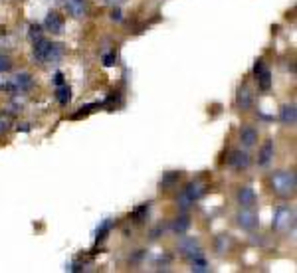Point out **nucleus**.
<instances>
[{
	"mask_svg": "<svg viewBox=\"0 0 297 273\" xmlns=\"http://www.w3.org/2000/svg\"><path fill=\"white\" fill-rule=\"evenodd\" d=\"M269 188L275 196L289 200L297 192V176L293 171H277L269 176Z\"/></svg>",
	"mask_w": 297,
	"mask_h": 273,
	"instance_id": "f257e3e1",
	"label": "nucleus"
},
{
	"mask_svg": "<svg viewBox=\"0 0 297 273\" xmlns=\"http://www.w3.org/2000/svg\"><path fill=\"white\" fill-rule=\"evenodd\" d=\"M32 58L38 64H58L64 58V46L40 38L32 42Z\"/></svg>",
	"mask_w": 297,
	"mask_h": 273,
	"instance_id": "f03ea898",
	"label": "nucleus"
},
{
	"mask_svg": "<svg viewBox=\"0 0 297 273\" xmlns=\"http://www.w3.org/2000/svg\"><path fill=\"white\" fill-rule=\"evenodd\" d=\"M271 228H273L277 234H287L289 230H293V228H295V210L287 204L277 206L275 212H273Z\"/></svg>",
	"mask_w": 297,
	"mask_h": 273,
	"instance_id": "7ed1b4c3",
	"label": "nucleus"
},
{
	"mask_svg": "<svg viewBox=\"0 0 297 273\" xmlns=\"http://www.w3.org/2000/svg\"><path fill=\"white\" fill-rule=\"evenodd\" d=\"M206 190H208V186H206L204 182H200V180L188 182V184L184 186V190L180 192V196H178V204H180V208L186 210L188 206L196 204L198 200L206 194Z\"/></svg>",
	"mask_w": 297,
	"mask_h": 273,
	"instance_id": "20e7f679",
	"label": "nucleus"
},
{
	"mask_svg": "<svg viewBox=\"0 0 297 273\" xmlns=\"http://www.w3.org/2000/svg\"><path fill=\"white\" fill-rule=\"evenodd\" d=\"M236 224L246 230V232H254L258 226H260V220H258V214L252 210V208H242L238 214H236Z\"/></svg>",
	"mask_w": 297,
	"mask_h": 273,
	"instance_id": "39448f33",
	"label": "nucleus"
},
{
	"mask_svg": "<svg viewBox=\"0 0 297 273\" xmlns=\"http://www.w3.org/2000/svg\"><path fill=\"white\" fill-rule=\"evenodd\" d=\"M236 105H238L240 111L252 109V105H254V91H252V87H250L248 83L240 85V89H238V93H236Z\"/></svg>",
	"mask_w": 297,
	"mask_h": 273,
	"instance_id": "423d86ee",
	"label": "nucleus"
},
{
	"mask_svg": "<svg viewBox=\"0 0 297 273\" xmlns=\"http://www.w3.org/2000/svg\"><path fill=\"white\" fill-rule=\"evenodd\" d=\"M228 165L234 171H246V169H250L252 159L246 151H232L230 157H228Z\"/></svg>",
	"mask_w": 297,
	"mask_h": 273,
	"instance_id": "0eeeda50",
	"label": "nucleus"
},
{
	"mask_svg": "<svg viewBox=\"0 0 297 273\" xmlns=\"http://www.w3.org/2000/svg\"><path fill=\"white\" fill-rule=\"evenodd\" d=\"M12 83L16 87V95L18 93H28V91H32L34 87V77L28 71H20V73H16L12 77Z\"/></svg>",
	"mask_w": 297,
	"mask_h": 273,
	"instance_id": "6e6552de",
	"label": "nucleus"
},
{
	"mask_svg": "<svg viewBox=\"0 0 297 273\" xmlns=\"http://www.w3.org/2000/svg\"><path fill=\"white\" fill-rule=\"evenodd\" d=\"M178 249H180V253H182L184 257H188V259H192V257H196V255H202V247H200L198 239H194V238L180 239Z\"/></svg>",
	"mask_w": 297,
	"mask_h": 273,
	"instance_id": "1a4fd4ad",
	"label": "nucleus"
},
{
	"mask_svg": "<svg viewBox=\"0 0 297 273\" xmlns=\"http://www.w3.org/2000/svg\"><path fill=\"white\" fill-rule=\"evenodd\" d=\"M64 26H66V22H64V18H62V14H58V12H48V16H46V20H44V28H46L48 32H52V34H62V32H64Z\"/></svg>",
	"mask_w": 297,
	"mask_h": 273,
	"instance_id": "9d476101",
	"label": "nucleus"
},
{
	"mask_svg": "<svg viewBox=\"0 0 297 273\" xmlns=\"http://www.w3.org/2000/svg\"><path fill=\"white\" fill-rule=\"evenodd\" d=\"M67 14L75 20H81L87 16V0H66Z\"/></svg>",
	"mask_w": 297,
	"mask_h": 273,
	"instance_id": "9b49d317",
	"label": "nucleus"
},
{
	"mask_svg": "<svg viewBox=\"0 0 297 273\" xmlns=\"http://www.w3.org/2000/svg\"><path fill=\"white\" fill-rule=\"evenodd\" d=\"M279 121H281L285 127H295L297 109L293 103H285V105H281V109H279Z\"/></svg>",
	"mask_w": 297,
	"mask_h": 273,
	"instance_id": "f8f14e48",
	"label": "nucleus"
},
{
	"mask_svg": "<svg viewBox=\"0 0 297 273\" xmlns=\"http://www.w3.org/2000/svg\"><path fill=\"white\" fill-rule=\"evenodd\" d=\"M273 155H275V147H273V141L267 139L262 149H260V155H258V165L260 167H269V163L273 161Z\"/></svg>",
	"mask_w": 297,
	"mask_h": 273,
	"instance_id": "ddd939ff",
	"label": "nucleus"
},
{
	"mask_svg": "<svg viewBox=\"0 0 297 273\" xmlns=\"http://www.w3.org/2000/svg\"><path fill=\"white\" fill-rule=\"evenodd\" d=\"M238 204L242 208H254L256 206V192L252 186H242L238 190Z\"/></svg>",
	"mask_w": 297,
	"mask_h": 273,
	"instance_id": "4468645a",
	"label": "nucleus"
},
{
	"mask_svg": "<svg viewBox=\"0 0 297 273\" xmlns=\"http://www.w3.org/2000/svg\"><path fill=\"white\" fill-rule=\"evenodd\" d=\"M240 141L244 147H254L258 143V131L254 127H242L240 131Z\"/></svg>",
	"mask_w": 297,
	"mask_h": 273,
	"instance_id": "2eb2a0df",
	"label": "nucleus"
},
{
	"mask_svg": "<svg viewBox=\"0 0 297 273\" xmlns=\"http://www.w3.org/2000/svg\"><path fill=\"white\" fill-rule=\"evenodd\" d=\"M188 228H190V218H188V216H178V218H174V222H172V232H174V234L184 236V234L188 232Z\"/></svg>",
	"mask_w": 297,
	"mask_h": 273,
	"instance_id": "dca6fc26",
	"label": "nucleus"
},
{
	"mask_svg": "<svg viewBox=\"0 0 297 273\" xmlns=\"http://www.w3.org/2000/svg\"><path fill=\"white\" fill-rule=\"evenodd\" d=\"M56 97H58L60 105H67V103L71 101V87H69L67 83L58 85V87H56Z\"/></svg>",
	"mask_w": 297,
	"mask_h": 273,
	"instance_id": "f3484780",
	"label": "nucleus"
},
{
	"mask_svg": "<svg viewBox=\"0 0 297 273\" xmlns=\"http://www.w3.org/2000/svg\"><path fill=\"white\" fill-rule=\"evenodd\" d=\"M190 269L196 273H208L210 271V265H208V261L204 259V255H196V257L190 259Z\"/></svg>",
	"mask_w": 297,
	"mask_h": 273,
	"instance_id": "a211bd4d",
	"label": "nucleus"
},
{
	"mask_svg": "<svg viewBox=\"0 0 297 273\" xmlns=\"http://www.w3.org/2000/svg\"><path fill=\"white\" fill-rule=\"evenodd\" d=\"M256 79H258V83H260V89L267 91V89L271 87V71H269L267 68H264V71H262Z\"/></svg>",
	"mask_w": 297,
	"mask_h": 273,
	"instance_id": "6ab92c4d",
	"label": "nucleus"
},
{
	"mask_svg": "<svg viewBox=\"0 0 297 273\" xmlns=\"http://www.w3.org/2000/svg\"><path fill=\"white\" fill-rule=\"evenodd\" d=\"M111 228H113V220H105L101 226H99V230H97V241H103V239L107 238V234L111 232Z\"/></svg>",
	"mask_w": 297,
	"mask_h": 273,
	"instance_id": "aec40b11",
	"label": "nucleus"
},
{
	"mask_svg": "<svg viewBox=\"0 0 297 273\" xmlns=\"http://www.w3.org/2000/svg\"><path fill=\"white\" fill-rule=\"evenodd\" d=\"M178 178H180V172H172V174H166L165 178L161 180V186H163V188H166V190H168L170 186H174V182H176Z\"/></svg>",
	"mask_w": 297,
	"mask_h": 273,
	"instance_id": "412c9836",
	"label": "nucleus"
},
{
	"mask_svg": "<svg viewBox=\"0 0 297 273\" xmlns=\"http://www.w3.org/2000/svg\"><path fill=\"white\" fill-rule=\"evenodd\" d=\"M97 105H99V103H89V105H83V107H81L77 113H73V115H71V119H81V117L89 115V113L93 111V107H97Z\"/></svg>",
	"mask_w": 297,
	"mask_h": 273,
	"instance_id": "4be33fe9",
	"label": "nucleus"
},
{
	"mask_svg": "<svg viewBox=\"0 0 297 273\" xmlns=\"http://www.w3.org/2000/svg\"><path fill=\"white\" fill-rule=\"evenodd\" d=\"M147 214H149V204L139 206V208H137V210L133 212V220H135V222H143Z\"/></svg>",
	"mask_w": 297,
	"mask_h": 273,
	"instance_id": "5701e85b",
	"label": "nucleus"
},
{
	"mask_svg": "<svg viewBox=\"0 0 297 273\" xmlns=\"http://www.w3.org/2000/svg\"><path fill=\"white\" fill-rule=\"evenodd\" d=\"M0 91H2V93H8V95H16V87H14L12 79L2 81V83H0Z\"/></svg>",
	"mask_w": 297,
	"mask_h": 273,
	"instance_id": "b1692460",
	"label": "nucleus"
},
{
	"mask_svg": "<svg viewBox=\"0 0 297 273\" xmlns=\"http://www.w3.org/2000/svg\"><path fill=\"white\" fill-rule=\"evenodd\" d=\"M12 69V60L6 54H0V73H6Z\"/></svg>",
	"mask_w": 297,
	"mask_h": 273,
	"instance_id": "393cba45",
	"label": "nucleus"
},
{
	"mask_svg": "<svg viewBox=\"0 0 297 273\" xmlns=\"http://www.w3.org/2000/svg\"><path fill=\"white\" fill-rule=\"evenodd\" d=\"M115 62H117V56H115V52H111V54H105V56H103V66H105V68H111V66H115Z\"/></svg>",
	"mask_w": 297,
	"mask_h": 273,
	"instance_id": "a878e982",
	"label": "nucleus"
},
{
	"mask_svg": "<svg viewBox=\"0 0 297 273\" xmlns=\"http://www.w3.org/2000/svg\"><path fill=\"white\" fill-rule=\"evenodd\" d=\"M40 38H42V28H40L38 24H32V26H30V40L36 42V40H40Z\"/></svg>",
	"mask_w": 297,
	"mask_h": 273,
	"instance_id": "bb28decb",
	"label": "nucleus"
},
{
	"mask_svg": "<svg viewBox=\"0 0 297 273\" xmlns=\"http://www.w3.org/2000/svg\"><path fill=\"white\" fill-rule=\"evenodd\" d=\"M264 68H265L264 60H262V58H260V60H258V62H256V64H254V75H256V77H258V75H260V73H262V71H264Z\"/></svg>",
	"mask_w": 297,
	"mask_h": 273,
	"instance_id": "cd10ccee",
	"label": "nucleus"
},
{
	"mask_svg": "<svg viewBox=\"0 0 297 273\" xmlns=\"http://www.w3.org/2000/svg\"><path fill=\"white\" fill-rule=\"evenodd\" d=\"M54 81H56V85L66 83V81H64V73H62V71H58V73H56V77H54Z\"/></svg>",
	"mask_w": 297,
	"mask_h": 273,
	"instance_id": "c85d7f7f",
	"label": "nucleus"
},
{
	"mask_svg": "<svg viewBox=\"0 0 297 273\" xmlns=\"http://www.w3.org/2000/svg\"><path fill=\"white\" fill-rule=\"evenodd\" d=\"M111 18H113V20H121V12L117 10V6H113V12H111Z\"/></svg>",
	"mask_w": 297,
	"mask_h": 273,
	"instance_id": "c756f323",
	"label": "nucleus"
},
{
	"mask_svg": "<svg viewBox=\"0 0 297 273\" xmlns=\"http://www.w3.org/2000/svg\"><path fill=\"white\" fill-rule=\"evenodd\" d=\"M105 2H107L109 6H119V4H123L125 0H105Z\"/></svg>",
	"mask_w": 297,
	"mask_h": 273,
	"instance_id": "7c9ffc66",
	"label": "nucleus"
}]
</instances>
